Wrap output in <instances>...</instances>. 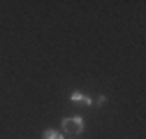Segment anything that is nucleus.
Returning a JSON list of instances; mask_svg holds the SVG:
<instances>
[{
  "mask_svg": "<svg viewBox=\"0 0 146 139\" xmlns=\"http://www.w3.org/2000/svg\"><path fill=\"white\" fill-rule=\"evenodd\" d=\"M63 132L65 134H81L84 132V120L81 116H70V118H63Z\"/></svg>",
  "mask_w": 146,
  "mask_h": 139,
  "instance_id": "1",
  "label": "nucleus"
},
{
  "mask_svg": "<svg viewBox=\"0 0 146 139\" xmlns=\"http://www.w3.org/2000/svg\"><path fill=\"white\" fill-rule=\"evenodd\" d=\"M70 100L72 102H79V104H86V107H93V97H88V95H84V93H79V91H72L70 93Z\"/></svg>",
  "mask_w": 146,
  "mask_h": 139,
  "instance_id": "2",
  "label": "nucleus"
},
{
  "mask_svg": "<svg viewBox=\"0 0 146 139\" xmlns=\"http://www.w3.org/2000/svg\"><path fill=\"white\" fill-rule=\"evenodd\" d=\"M42 139H65V134H60L58 130H53V128H49V130H44Z\"/></svg>",
  "mask_w": 146,
  "mask_h": 139,
  "instance_id": "3",
  "label": "nucleus"
},
{
  "mask_svg": "<svg viewBox=\"0 0 146 139\" xmlns=\"http://www.w3.org/2000/svg\"><path fill=\"white\" fill-rule=\"evenodd\" d=\"M104 102H107V97H104V95H100L98 100H93V104H98V107H102V104H104Z\"/></svg>",
  "mask_w": 146,
  "mask_h": 139,
  "instance_id": "4",
  "label": "nucleus"
}]
</instances>
